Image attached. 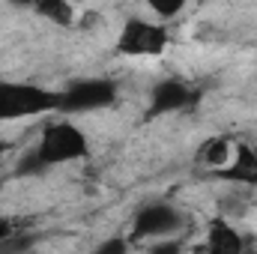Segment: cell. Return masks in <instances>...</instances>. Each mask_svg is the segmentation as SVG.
<instances>
[{"instance_id": "5", "label": "cell", "mask_w": 257, "mask_h": 254, "mask_svg": "<svg viewBox=\"0 0 257 254\" xmlns=\"http://www.w3.org/2000/svg\"><path fill=\"white\" fill-rule=\"evenodd\" d=\"M177 230H180V212L171 203L156 200V203H147L138 209L128 236L132 239H168Z\"/></svg>"}, {"instance_id": "12", "label": "cell", "mask_w": 257, "mask_h": 254, "mask_svg": "<svg viewBox=\"0 0 257 254\" xmlns=\"http://www.w3.org/2000/svg\"><path fill=\"white\" fill-rule=\"evenodd\" d=\"M96 254H128V242L126 239H120V236H114V239H105Z\"/></svg>"}, {"instance_id": "1", "label": "cell", "mask_w": 257, "mask_h": 254, "mask_svg": "<svg viewBox=\"0 0 257 254\" xmlns=\"http://www.w3.org/2000/svg\"><path fill=\"white\" fill-rule=\"evenodd\" d=\"M60 105V93L24 81H0V123L51 114Z\"/></svg>"}, {"instance_id": "13", "label": "cell", "mask_w": 257, "mask_h": 254, "mask_svg": "<svg viewBox=\"0 0 257 254\" xmlns=\"http://www.w3.org/2000/svg\"><path fill=\"white\" fill-rule=\"evenodd\" d=\"M9 236H12V224H9V218H0V245H3Z\"/></svg>"}, {"instance_id": "9", "label": "cell", "mask_w": 257, "mask_h": 254, "mask_svg": "<svg viewBox=\"0 0 257 254\" xmlns=\"http://www.w3.org/2000/svg\"><path fill=\"white\" fill-rule=\"evenodd\" d=\"M197 159H200L206 168H218V171H224V168L230 165V159H233L230 141H224V138H212V141H206V144L200 147Z\"/></svg>"}, {"instance_id": "10", "label": "cell", "mask_w": 257, "mask_h": 254, "mask_svg": "<svg viewBox=\"0 0 257 254\" xmlns=\"http://www.w3.org/2000/svg\"><path fill=\"white\" fill-rule=\"evenodd\" d=\"M36 12L45 15L54 24H63V27H72L75 24V15H78V9L72 3H66V0H45V3L36 6Z\"/></svg>"}, {"instance_id": "2", "label": "cell", "mask_w": 257, "mask_h": 254, "mask_svg": "<svg viewBox=\"0 0 257 254\" xmlns=\"http://www.w3.org/2000/svg\"><path fill=\"white\" fill-rule=\"evenodd\" d=\"M87 135L75 123L66 120H54L42 129L39 135V147H36V162L42 168H57V165H69L87 156Z\"/></svg>"}, {"instance_id": "11", "label": "cell", "mask_w": 257, "mask_h": 254, "mask_svg": "<svg viewBox=\"0 0 257 254\" xmlns=\"http://www.w3.org/2000/svg\"><path fill=\"white\" fill-rule=\"evenodd\" d=\"M147 254H183V245L180 239H156Z\"/></svg>"}, {"instance_id": "14", "label": "cell", "mask_w": 257, "mask_h": 254, "mask_svg": "<svg viewBox=\"0 0 257 254\" xmlns=\"http://www.w3.org/2000/svg\"><path fill=\"white\" fill-rule=\"evenodd\" d=\"M6 150H9V144H6V141H0V153H6Z\"/></svg>"}, {"instance_id": "3", "label": "cell", "mask_w": 257, "mask_h": 254, "mask_svg": "<svg viewBox=\"0 0 257 254\" xmlns=\"http://www.w3.org/2000/svg\"><path fill=\"white\" fill-rule=\"evenodd\" d=\"M114 99H117V84L111 78H81V81L69 84L60 93L57 111H63V114H87V111L108 108Z\"/></svg>"}, {"instance_id": "7", "label": "cell", "mask_w": 257, "mask_h": 254, "mask_svg": "<svg viewBox=\"0 0 257 254\" xmlns=\"http://www.w3.org/2000/svg\"><path fill=\"white\" fill-rule=\"evenodd\" d=\"M203 254H245V239L230 221L215 218V221H209Z\"/></svg>"}, {"instance_id": "8", "label": "cell", "mask_w": 257, "mask_h": 254, "mask_svg": "<svg viewBox=\"0 0 257 254\" xmlns=\"http://www.w3.org/2000/svg\"><path fill=\"white\" fill-rule=\"evenodd\" d=\"M227 183H239V186H257V147L248 144H236L233 159L224 171H218Z\"/></svg>"}, {"instance_id": "4", "label": "cell", "mask_w": 257, "mask_h": 254, "mask_svg": "<svg viewBox=\"0 0 257 254\" xmlns=\"http://www.w3.org/2000/svg\"><path fill=\"white\" fill-rule=\"evenodd\" d=\"M117 48H120V54H128V57H156L168 48V30H165V24L132 18V21H126L123 33L117 39Z\"/></svg>"}, {"instance_id": "6", "label": "cell", "mask_w": 257, "mask_h": 254, "mask_svg": "<svg viewBox=\"0 0 257 254\" xmlns=\"http://www.w3.org/2000/svg\"><path fill=\"white\" fill-rule=\"evenodd\" d=\"M194 102V90L186 81H177V78H165L153 87L150 93V108H147V117H165V114H177L183 108H189Z\"/></svg>"}]
</instances>
